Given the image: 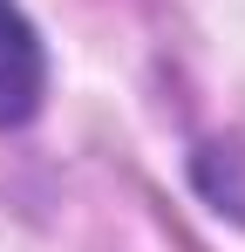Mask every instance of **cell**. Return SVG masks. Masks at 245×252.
Here are the masks:
<instances>
[{
	"instance_id": "1",
	"label": "cell",
	"mask_w": 245,
	"mask_h": 252,
	"mask_svg": "<svg viewBox=\"0 0 245 252\" xmlns=\"http://www.w3.org/2000/svg\"><path fill=\"white\" fill-rule=\"evenodd\" d=\"M41 89H48V55L41 34L28 28V14L14 0H0V129H21L41 109Z\"/></svg>"
}]
</instances>
